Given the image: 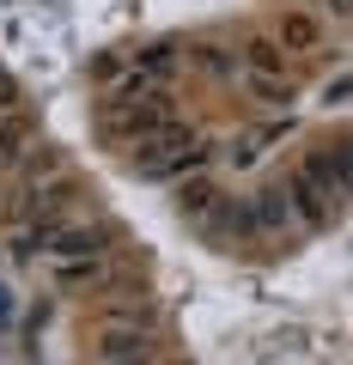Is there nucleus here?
<instances>
[{
    "mask_svg": "<svg viewBox=\"0 0 353 365\" xmlns=\"http://www.w3.org/2000/svg\"><path fill=\"white\" fill-rule=\"evenodd\" d=\"M0 323H6V292H0Z\"/></svg>",
    "mask_w": 353,
    "mask_h": 365,
    "instance_id": "15",
    "label": "nucleus"
},
{
    "mask_svg": "<svg viewBox=\"0 0 353 365\" xmlns=\"http://www.w3.org/2000/svg\"><path fill=\"white\" fill-rule=\"evenodd\" d=\"M195 61L208 67L213 79H225V73H232V49H220V43H201V49H195Z\"/></svg>",
    "mask_w": 353,
    "mask_h": 365,
    "instance_id": "13",
    "label": "nucleus"
},
{
    "mask_svg": "<svg viewBox=\"0 0 353 365\" xmlns=\"http://www.w3.org/2000/svg\"><path fill=\"white\" fill-rule=\"evenodd\" d=\"M208 158H213V146L201 140L189 122H170L165 134H153V140L140 146V170H146V177H158V182L189 177V170H201Z\"/></svg>",
    "mask_w": 353,
    "mask_h": 365,
    "instance_id": "1",
    "label": "nucleus"
},
{
    "mask_svg": "<svg viewBox=\"0 0 353 365\" xmlns=\"http://www.w3.org/2000/svg\"><path fill=\"white\" fill-rule=\"evenodd\" d=\"M287 225H292L287 182H268L262 195H250V232H287Z\"/></svg>",
    "mask_w": 353,
    "mask_h": 365,
    "instance_id": "5",
    "label": "nucleus"
},
{
    "mask_svg": "<svg viewBox=\"0 0 353 365\" xmlns=\"http://www.w3.org/2000/svg\"><path fill=\"white\" fill-rule=\"evenodd\" d=\"M177 182H183V189H177V207L183 213H208L213 201H220V182L213 177H195V170H189V177H177Z\"/></svg>",
    "mask_w": 353,
    "mask_h": 365,
    "instance_id": "10",
    "label": "nucleus"
},
{
    "mask_svg": "<svg viewBox=\"0 0 353 365\" xmlns=\"http://www.w3.org/2000/svg\"><path fill=\"white\" fill-rule=\"evenodd\" d=\"M31 140H37V122L25 110H0V165H19L31 153Z\"/></svg>",
    "mask_w": 353,
    "mask_h": 365,
    "instance_id": "8",
    "label": "nucleus"
},
{
    "mask_svg": "<svg viewBox=\"0 0 353 365\" xmlns=\"http://www.w3.org/2000/svg\"><path fill=\"white\" fill-rule=\"evenodd\" d=\"M146 353H158L153 323H128V317H110V323L92 335V359H146Z\"/></svg>",
    "mask_w": 353,
    "mask_h": 365,
    "instance_id": "3",
    "label": "nucleus"
},
{
    "mask_svg": "<svg viewBox=\"0 0 353 365\" xmlns=\"http://www.w3.org/2000/svg\"><path fill=\"white\" fill-rule=\"evenodd\" d=\"M170 110H165V98H153V104H128V110H116L110 116V140H122V146H146L153 134H165L170 128Z\"/></svg>",
    "mask_w": 353,
    "mask_h": 365,
    "instance_id": "4",
    "label": "nucleus"
},
{
    "mask_svg": "<svg viewBox=\"0 0 353 365\" xmlns=\"http://www.w3.org/2000/svg\"><path fill=\"white\" fill-rule=\"evenodd\" d=\"M67 195H73V165H55V170H31V177H19V201H13V207L25 213V220H49V213L67 207Z\"/></svg>",
    "mask_w": 353,
    "mask_h": 365,
    "instance_id": "2",
    "label": "nucleus"
},
{
    "mask_svg": "<svg viewBox=\"0 0 353 365\" xmlns=\"http://www.w3.org/2000/svg\"><path fill=\"white\" fill-rule=\"evenodd\" d=\"M177 61H183V49H177V43H153V49H146L134 67H146L158 86H170V79H177Z\"/></svg>",
    "mask_w": 353,
    "mask_h": 365,
    "instance_id": "11",
    "label": "nucleus"
},
{
    "mask_svg": "<svg viewBox=\"0 0 353 365\" xmlns=\"http://www.w3.org/2000/svg\"><path fill=\"white\" fill-rule=\"evenodd\" d=\"M104 280H110V256H61V268H55L61 292H92Z\"/></svg>",
    "mask_w": 353,
    "mask_h": 365,
    "instance_id": "6",
    "label": "nucleus"
},
{
    "mask_svg": "<svg viewBox=\"0 0 353 365\" xmlns=\"http://www.w3.org/2000/svg\"><path fill=\"white\" fill-rule=\"evenodd\" d=\"M250 91L268 98V104H287V98H292V79H250Z\"/></svg>",
    "mask_w": 353,
    "mask_h": 365,
    "instance_id": "14",
    "label": "nucleus"
},
{
    "mask_svg": "<svg viewBox=\"0 0 353 365\" xmlns=\"http://www.w3.org/2000/svg\"><path fill=\"white\" fill-rule=\"evenodd\" d=\"M299 170L317 182V195H323L329 207H341V201H347V170H341V153H311Z\"/></svg>",
    "mask_w": 353,
    "mask_h": 365,
    "instance_id": "7",
    "label": "nucleus"
},
{
    "mask_svg": "<svg viewBox=\"0 0 353 365\" xmlns=\"http://www.w3.org/2000/svg\"><path fill=\"white\" fill-rule=\"evenodd\" d=\"M244 61H250V79H287L280 73V43H250Z\"/></svg>",
    "mask_w": 353,
    "mask_h": 365,
    "instance_id": "12",
    "label": "nucleus"
},
{
    "mask_svg": "<svg viewBox=\"0 0 353 365\" xmlns=\"http://www.w3.org/2000/svg\"><path fill=\"white\" fill-rule=\"evenodd\" d=\"M335 6H341V13H353V0H335Z\"/></svg>",
    "mask_w": 353,
    "mask_h": 365,
    "instance_id": "16",
    "label": "nucleus"
},
{
    "mask_svg": "<svg viewBox=\"0 0 353 365\" xmlns=\"http://www.w3.org/2000/svg\"><path fill=\"white\" fill-rule=\"evenodd\" d=\"M275 43H280V55H311L317 43H323V25H317L311 13H287L280 31H275Z\"/></svg>",
    "mask_w": 353,
    "mask_h": 365,
    "instance_id": "9",
    "label": "nucleus"
}]
</instances>
